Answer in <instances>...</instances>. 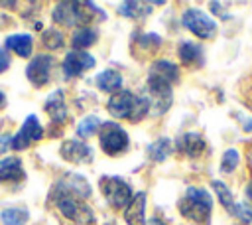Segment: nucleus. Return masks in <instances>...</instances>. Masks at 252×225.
I'll return each instance as SVG.
<instances>
[{
	"label": "nucleus",
	"mask_w": 252,
	"mask_h": 225,
	"mask_svg": "<svg viewBox=\"0 0 252 225\" xmlns=\"http://www.w3.org/2000/svg\"><path fill=\"white\" fill-rule=\"evenodd\" d=\"M96 36H98V34H96V30H93V28H79V30H75V34H73L71 43H73V47H75L77 51H81V49L93 45V43L96 41Z\"/></svg>",
	"instance_id": "b1692460"
},
{
	"label": "nucleus",
	"mask_w": 252,
	"mask_h": 225,
	"mask_svg": "<svg viewBox=\"0 0 252 225\" xmlns=\"http://www.w3.org/2000/svg\"><path fill=\"white\" fill-rule=\"evenodd\" d=\"M41 136H43V128H41L37 116H35V114H30V116L24 120L22 128L10 138V146H12L14 150H26L32 142L41 140Z\"/></svg>",
	"instance_id": "6e6552de"
},
{
	"label": "nucleus",
	"mask_w": 252,
	"mask_h": 225,
	"mask_svg": "<svg viewBox=\"0 0 252 225\" xmlns=\"http://www.w3.org/2000/svg\"><path fill=\"white\" fill-rule=\"evenodd\" d=\"M142 8H146V4H140V2H126L120 6V14L122 16H128V18H140L144 16Z\"/></svg>",
	"instance_id": "c756f323"
},
{
	"label": "nucleus",
	"mask_w": 252,
	"mask_h": 225,
	"mask_svg": "<svg viewBox=\"0 0 252 225\" xmlns=\"http://www.w3.org/2000/svg\"><path fill=\"white\" fill-rule=\"evenodd\" d=\"M144 211H146V193L140 191L132 197V201L128 203V207L124 209V219L128 225H146V217H144Z\"/></svg>",
	"instance_id": "f3484780"
},
{
	"label": "nucleus",
	"mask_w": 252,
	"mask_h": 225,
	"mask_svg": "<svg viewBox=\"0 0 252 225\" xmlns=\"http://www.w3.org/2000/svg\"><path fill=\"white\" fill-rule=\"evenodd\" d=\"M94 81H96V87L100 91H106V93L118 91L122 87V75L118 71H114V69H106V71L98 73Z\"/></svg>",
	"instance_id": "5701e85b"
},
{
	"label": "nucleus",
	"mask_w": 252,
	"mask_h": 225,
	"mask_svg": "<svg viewBox=\"0 0 252 225\" xmlns=\"http://www.w3.org/2000/svg\"><path fill=\"white\" fill-rule=\"evenodd\" d=\"M173 152V142L167 138V136H159L158 140H154L148 148V156L154 160V162H163L171 156Z\"/></svg>",
	"instance_id": "412c9836"
},
{
	"label": "nucleus",
	"mask_w": 252,
	"mask_h": 225,
	"mask_svg": "<svg viewBox=\"0 0 252 225\" xmlns=\"http://www.w3.org/2000/svg\"><path fill=\"white\" fill-rule=\"evenodd\" d=\"M91 67H94V57L89 55L87 51L73 49L63 59V71H65L67 77H77V75H81L83 71H87Z\"/></svg>",
	"instance_id": "ddd939ff"
},
{
	"label": "nucleus",
	"mask_w": 252,
	"mask_h": 225,
	"mask_svg": "<svg viewBox=\"0 0 252 225\" xmlns=\"http://www.w3.org/2000/svg\"><path fill=\"white\" fill-rule=\"evenodd\" d=\"M148 79L159 81V83H165V85H171V87H173V83L179 81V67H177L173 61L158 59V61L152 63Z\"/></svg>",
	"instance_id": "4468645a"
},
{
	"label": "nucleus",
	"mask_w": 252,
	"mask_h": 225,
	"mask_svg": "<svg viewBox=\"0 0 252 225\" xmlns=\"http://www.w3.org/2000/svg\"><path fill=\"white\" fill-rule=\"evenodd\" d=\"M6 47L16 51L20 57H30L33 49V39L28 34H14L6 39Z\"/></svg>",
	"instance_id": "aec40b11"
},
{
	"label": "nucleus",
	"mask_w": 252,
	"mask_h": 225,
	"mask_svg": "<svg viewBox=\"0 0 252 225\" xmlns=\"http://www.w3.org/2000/svg\"><path fill=\"white\" fill-rule=\"evenodd\" d=\"M28 217H30L28 209H24V207H6L0 211L2 225H26Z\"/></svg>",
	"instance_id": "393cba45"
},
{
	"label": "nucleus",
	"mask_w": 252,
	"mask_h": 225,
	"mask_svg": "<svg viewBox=\"0 0 252 225\" xmlns=\"http://www.w3.org/2000/svg\"><path fill=\"white\" fill-rule=\"evenodd\" d=\"M234 116L238 118V124H240V128H242L244 132H252V116H248V114H244V112H236Z\"/></svg>",
	"instance_id": "7c9ffc66"
},
{
	"label": "nucleus",
	"mask_w": 252,
	"mask_h": 225,
	"mask_svg": "<svg viewBox=\"0 0 252 225\" xmlns=\"http://www.w3.org/2000/svg\"><path fill=\"white\" fill-rule=\"evenodd\" d=\"M177 57L183 65H189V67H201L205 57H203V47L195 41H189V39H183L177 47Z\"/></svg>",
	"instance_id": "dca6fc26"
},
{
	"label": "nucleus",
	"mask_w": 252,
	"mask_h": 225,
	"mask_svg": "<svg viewBox=\"0 0 252 225\" xmlns=\"http://www.w3.org/2000/svg\"><path fill=\"white\" fill-rule=\"evenodd\" d=\"M4 103H6V97H4V93H2V91H0V109H2V107H4Z\"/></svg>",
	"instance_id": "c9c22d12"
},
{
	"label": "nucleus",
	"mask_w": 252,
	"mask_h": 225,
	"mask_svg": "<svg viewBox=\"0 0 252 225\" xmlns=\"http://www.w3.org/2000/svg\"><path fill=\"white\" fill-rule=\"evenodd\" d=\"M148 101H150V107H154L156 114H163L171 107V101H173L171 85L148 79Z\"/></svg>",
	"instance_id": "1a4fd4ad"
},
{
	"label": "nucleus",
	"mask_w": 252,
	"mask_h": 225,
	"mask_svg": "<svg viewBox=\"0 0 252 225\" xmlns=\"http://www.w3.org/2000/svg\"><path fill=\"white\" fill-rule=\"evenodd\" d=\"M179 213L193 223L207 225L213 213V195L205 188L189 186L185 195L179 199Z\"/></svg>",
	"instance_id": "f257e3e1"
},
{
	"label": "nucleus",
	"mask_w": 252,
	"mask_h": 225,
	"mask_svg": "<svg viewBox=\"0 0 252 225\" xmlns=\"http://www.w3.org/2000/svg\"><path fill=\"white\" fill-rule=\"evenodd\" d=\"M108 112L114 118H130L132 122L142 120L150 111L148 97H138L132 91H118L108 99Z\"/></svg>",
	"instance_id": "f03ea898"
},
{
	"label": "nucleus",
	"mask_w": 252,
	"mask_h": 225,
	"mask_svg": "<svg viewBox=\"0 0 252 225\" xmlns=\"http://www.w3.org/2000/svg\"><path fill=\"white\" fill-rule=\"evenodd\" d=\"M146 225H165V221H163V219H159V217H152Z\"/></svg>",
	"instance_id": "f704fd0d"
},
{
	"label": "nucleus",
	"mask_w": 252,
	"mask_h": 225,
	"mask_svg": "<svg viewBox=\"0 0 252 225\" xmlns=\"http://www.w3.org/2000/svg\"><path fill=\"white\" fill-rule=\"evenodd\" d=\"M100 124H102V122H100L98 116H94V114L85 116V118L79 120V124H77V134L83 136V138H89V136H93V134L98 130Z\"/></svg>",
	"instance_id": "bb28decb"
},
{
	"label": "nucleus",
	"mask_w": 252,
	"mask_h": 225,
	"mask_svg": "<svg viewBox=\"0 0 252 225\" xmlns=\"http://www.w3.org/2000/svg\"><path fill=\"white\" fill-rule=\"evenodd\" d=\"M98 142L100 148L106 154H120L122 150H126L128 146V134L126 130L116 124V122H104L100 124V132H98Z\"/></svg>",
	"instance_id": "0eeeda50"
},
{
	"label": "nucleus",
	"mask_w": 252,
	"mask_h": 225,
	"mask_svg": "<svg viewBox=\"0 0 252 225\" xmlns=\"http://www.w3.org/2000/svg\"><path fill=\"white\" fill-rule=\"evenodd\" d=\"M43 45L45 47H49V49H57V47H61L63 45V34L59 32V30H47L45 34H43Z\"/></svg>",
	"instance_id": "cd10ccee"
},
{
	"label": "nucleus",
	"mask_w": 252,
	"mask_h": 225,
	"mask_svg": "<svg viewBox=\"0 0 252 225\" xmlns=\"http://www.w3.org/2000/svg\"><path fill=\"white\" fill-rule=\"evenodd\" d=\"M10 67V55L4 47H0V73H4Z\"/></svg>",
	"instance_id": "473e14b6"
},
{
	"label": "nucleus",
	"mask_w": 252,
	"mask_h": 225,
	"mask_svg": "<svg viewBox=\"0 0 252 225\" xmlns=\"http://www.w3.org/2000/svg\"><path fill=\"white\" fill-rule=\"evenodd\" d=\"M57 191H63L67 195H73L77 199H87L91 195V186L87 184V180L79 174H65L63 180L57 182V186L53 188Z\"/></svg>",
	"instance_id": "f8f14e48"
},
{
	"label": "nucleus",
	"mask_w": 252,
	"mask_h": 225,
	"mask_svg": "<svg viewBox=\"0 0 252 225\" xmlns=\"http://www.w3.org/2000/svg\"><path fill=\"white\" fill-rule=\"evenodd\" d=\"M51 201L57 205V209L63 213V217L75 221L77 225H94V215L93 211L77 197L67 195L63 191L53 189L51 191Z\"/></svg>",
	"instance_id": "20e7f679"
},
{
	"label": "nucleus",
	"mask_w": 252,
	"mask_h": 225,
	"mask_svg": "<svg viewBox=\"0 0 252 225\" xmlns=\"http://www.w3.org/2000/svg\"><path fill=\"white\" fill-rule=\"evenodd\" d=\"M24 178V168L20 158H4L0 160V182H18Z\"/></svg>",
	"instance_id": "6ab92c4d"
},
{
	"label": "nucleus",
	"mask_w": 252,
	"mask_h": 225,
	"mask_svg": "<svg viewBox=\"0 0 252 225\" xmlns=\"http://www.w3.org/2000/svg\"><path fill=\"white\" fill-rule=\"evenodd\" d=\"M173 148L187 158H199L207 152V142H205L203 134H199V132H183L175 140Z\"/></svg>",
	"instance_id": "9d476101"
},
{
	"label": "nucleus",
	"mask_w": 252,
	"mask_h": 225,
	"mask_svg": "<svg viewBox=\"0 0 252 225\" xmlns=\"http://www.w3.org/2000/svg\"><path fill=\"white\" fill-rule=\"evenodd\" d=\"M138 43L144 51H156L161 45V38L158 34H144V36H140Z\"/></svg>",
	"instance_id": "c85d7f7f"
},
{
	"label": "nucleus",
	"mask_w": 252,
	"mask_h": 225,
	"mask_svg": "<svg viewBox=\"0 0 252 225\" xmlns=\"http://www.w3.org/2000/svg\"><path fill=\"white\" fill-rule=\"evenodd\" d=\"M181 24L199 39H213L217 36V22L199 8H187L181 16Z\"/></svg>",
	"instance_id": "423d86ee"
},
{
	"label": "nucleus",
	"mask_w": 252,
	"mask_h": 225,
	"mask_svg": "<svg viewBox=\"0 0 252 225\" xmlns=\"http://www.w3.org/2000/svg\"><path fill=\"white\" fill-rule=\"evenodd\" d=\"M100 12L91 2H61L53 10V20L61 26H83L94 18V14Z\"/></svg>",
	"instance_id": "7ed1b4c3"
},
{
	"label": "nucleus",
	"mask_w": 252,
	"mask_h": 225,
	"mask_svg": "<svg viewBox=\"0 0 252 225\" xmlns=\"http://www.w3.org/2000/svg\"><path fill=\"white\" fill-rule=\"evenodd\" d=\"M51 63H53L51 55H45V53L35 55V57L30 61L28 69H26L28 81L33 83L35 87H43V85L49 81V77H51V75H49V73H51Z\"/></svg>",
	"instance_id": "9b49d317"
},
{
	"label": "nucleus",
	"mask_w": 252,
	"mask_h": 225,
	"mask_svg": "<svg viewBox=\"0 0 252 225\" xmlns=\"http://www.w3.org/2000/svg\"><path fill=\"white\" fill-rule=\"evenodd\" d=\"M45 112L51 116L53 122H65L67 118V109H65V95L63 91H53L47 99H45Z\"/></svg>",
	"instance_id": "a211bd4d"
},
{
	"label": "nucleus",
	"mask_w": 252,
	"mask_h": 225,
	"mask_svg": "<svg viewBox=\"0 0 252 225\" xmlns=\"http://www.w3.org/2000/svg\"><path fill=\"white\" fill-rule=\"evenodd\" d=\"M98 186H100V191L104 193L108 205L114 209H126L128 203L132 201V188L122 178L104 176V178H100Z\"/></svg>",
	"instance_id": "39448f33"
},
{
	"label": "nucleus",
	"mask_w": 252,
	"mask_h": 225,
	"mask_svg": "<svg viewBox=\"0 0 252 225\" xmlns=\"http://www.w3.org/2000/svg\"><path fill=\"white\" fill-rule=\"evenodd\" d=\"M244 193H246V199L252 203V180L246 184V188H244Z\"/></svg>",
	"instance_id": "72a5a7b5"
},
{
	"label": "nucleus",
	"mask_w": 252,
	"mask_h": 225,
	"mask_svg": "<svg viewBox=\"0 0 252 225\" xmlns=\"http://www.w3.org/2000/svg\"><path fill=\"white\" fill-rule=\"evenodd\" d=\"M244 160H246L248 172H250V176H252V140H246V142H244Z\"/></svg>",
	"instance_id": "2f4dec72"
},
{
	"label": "nucleus",
	"mask_w": 252,
	"mask_h": 225,
	"mask_svg": "<svg viewBox=\"0 0 252 225\" xmlns=\"http://www.w3.org/2000/svg\"><path fill=\"white\" fill-rule=\"evenodd\" d=\"M211 186H213V191H215V195H217V199L220 201V205L228 211V215L234 211V207H236V199H234V195H232V191L228 189V186L224 184V182H220V180H213L211 182Z\"/></svg>",
	"instance_id": "4be33fe9"
},
{
	"label": "nucleus",
	"mask_w": 252,
	"mask_h": 225,
	"mask_svg": "<svg viewBox=\"0 0 252 225\" xmlns=\"http://www.w3.org/2000/svg\"><path fill=\"white\" fill-rule=\"evenodd\" d=\"M61 156L67 160V162H73V164H83V162H89L93 152L91 148L83 142V140H67L63 142L61 146Z\"/></svg>",
	"instance_id": "2eb2a0df"
},
{
	"label": "nucleus",
	"mask_w": 252,
	"mask_h": 225,
	"mask_svg": "<svg viewBox=\"0 0 252 225\" xmlns=\"http://www.w3.org/2000/svg\"><path fill=\"white\" fill-rule=\"evenodd\" d=\"M240 164V152L236 148H228L224 150L222 158H220V172L222 174H232Z\"/></svg>",
	"instance_id": "a878e982"
}]
</instances>
